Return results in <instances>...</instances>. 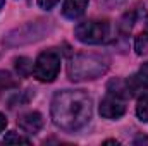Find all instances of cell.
I'll return each instance as SVG.
<instances>
[{
    "label": "cell",
    "instance_id": "cell-1",
    "mask_svg": "<svg viewBox=\"0 0 148 146\" xmlns=\"http://www.w3.org/2000/svg\"><path fill=\"white\" fill-rule=\"evenodd\" d=\"M50 113L53 124L59 129L66 132H76L91 120L93 113L91 98L83 89L59 91L53 95Z\"/></svg>",
    "mask_w": 148,
    "mask_h": 146
},
{
    "label": "cell",
    "instance_id": "cell-2",
    "mask_svg": "<svg viewBox=\"0 0 148 146\" xmlns=\"http://www.w3.org/2000/svg\"><path fill=\"white\" fill-rule=\"evenodd\" d=\"M110 60L102 53H77L67 64V76L71 81L97 79L109 71Z\"/></svg>",
    "mask_w": 148,
    "mask_h": 146
},
{
    "label": "cell",
    "instance_id": "cell-3",
    "mask_svg": "<svg viewBox=\"0 0 148 146\" xmlns=\"http://www.w3.org/2000/svg\"><path fill=\"white\" fill-rule=\"evenodd\" d=\"M76 38L86 45H100L105 43L110 36V24L107 21H84L79 23L74 29Z\"/></svg>",
    "mask_w": 148,
    "mask_h": 146
},
{
    "label": "cell",
    "instance_id": "cell-4",
    "mask_svg": "<svg viewBox=\"0 0 148 146\" xmlns=\"http://www.w3.org/2000/svg\"><path fill=\"white\" fill-rule=\"evenodd\" d=\"M60 72V53L55 48L45 50L38 55L33 65V74L41 83H52Z\"/></svg>",
    "mask_w": 148,
    "mask_h": 146
},
{
    "label": "cell",
    "instance_id": "cell-5",
    "mask_svg": "<svg viewBox=\"0 0 148 146\" xmlns=\"http://www.w3.org/2000/svg\"><path fill=\"white\" fill-rule=\"evenodd\" d=\"M47 33H48V24L45 21L28 23V24L10 31L7 36L3 38V45L17 46V45H24V43H33V41L41 40Z\"/></svg>",
    "mask_w": 148,
    "mask_h": 146
},
{
    "label": "cell",
    "instance_id": "cell-6",
    "mask_svg": "<svg viewBox=\"0 0 148 146\" xmlns=\"http://www.w3.org/2000/svg\"><path fill=\"white\" fill-rule=\"evenodd\" d=\"M126 98L127 96H124L121 93L107 89V95L100 102V115L105 119H110V120L121 119L126 113Z\"/></svg>",
    "mask_w": 148,
    "mask_h": 146
},
{
    "label": "cell",
    "instance_id": "cell-7",
    "mask_svg": "<svg viewBox=\"0 0 148 146\" xmlns=\"http://www.w3.org/2000/svg\"><path fill=\"white\" fill-rule=\"evenodd\" d=\"M126 86L129 95H143L148 93V62L141 64V67L126 79Z\"/></svg>",
    "mask_w": 148,
    "mask_h": 146
},
{
    "label": "cell",
    "instance_id": "cell-8",
    "mask_svg": "<svg viewBox=\"0 0 148 146\" xmlns=\"http://www.w3.org/2000/svg\"><path fill=\"white\" fill-rule=\"evenodd\" d=\"M17 124L26 134H36L43 127V117H41L40 112H28V113L19 117Z\"/></svg>",
    "mask_w": 148,
    "mask_h": 146
},
{
    "label": "cell",
    "instance_id": "cell-9",
    "mask_svg": "<svg viewBox=\"0 0 148 146\" xmlns=\"http://www.w3.org/2000/svg\"><path fill=\"white\" fill-rule=\"evenodd\" d=\"M86 7H88V0H64L62 14L67 19H77L84 14Z\"/></svg>",
    "mask_w": 148,
    "mask_h": 146
},
{
    "label": "cell",
    "instance_id": "cell-10",
    "mask_svg": "<svg viewBox=\"0 0 148 146\" xmlns=\"http://www.w3.org/2000/svg\"><path fill=\"white\" fill-rule=\"evenodd\" d=\"M16 71L21 77H28L29 74L33 72V62L26 57H19L16 59Z\"/></svg>",
    "mask_w": 148,
    "mask_h": 146
},
{
    "label": "cell",
    "instance_id": "cell-11",
    "mask_svg": "<svg viewBox=\"0 0 148 146\" xmlns=\"http://www.w3.org/2000/svg\"><path fill=\"white\" fill-rule=\"evenodd\" d=\"M136 115L141 122H148V93H143L136 103Z\"/></svg>",
    "mask_w": 148,
    "mask_h": 146
},
{
    "label": "cell",
    "instance_id": "cell-12",
    "mask_svg": "<svg viewBox=\"0 0 148 146\" xmlns=\"http://www.w3.org/2000/svg\"><path fill=\"white\" fill-rule=\"evenodd\" d=\"M134 50H136L138 55L148 53V29L141 31L138 36L134 38Z\"/></svg>",
    "mask_w": 148,
    "mask_h": 146
},
{
    "label": "cell",
    "instance_id": "cell-13",
    "mask_svg": "<svg viewBox=\"0 0 148 146\" xmlns=\"http://www.w3.org/2000/svg\"><path fill=\"white\" fill-rule=\"evenodd\" d=\"M16 86H17V83L14 81V77L10 74L7 71H0V95L3 91H7L9 88H16Z\"/></svg>",
    "mask_w": 148,
    "mask_h": 146
},
{
    "label": "cell",
    "instance_id": "cell-14",
    "mask_svg": "<svg viewBox=\"0 0 148 146\" xmlns=\"http://www.w3.org/2000/svg\"><path fill=\"white\" fill-rule=\"evenodd\" d=\"M3 143H24V145H28L29 139L24 138V136H17L16 132H9V134H5V138H3Z\"/></svg>",
    "mask_w": 148,
    "mask_h": 146
},
{
    "label": "cell",
    "instance_id": "cell-15",
    "mask_svg": "<svg viewBox=\"0 0 148 146\" xmlns=\"http://www.w3.org/2000/svg\"><path fill=\"white\" fill-rule=\"evenodd\" d=\"M57 2H59V0H38V5H40V9H43V10H50V9H53V7L57 5Z\"/></svg>",
    "mask_w": 148,
    "mask_h": 146
},
{
    "label": "cell",
    "instance_id": "cell-16",
    "mask_svg": "<svg viewBox=\"0 0 148 146\" xmlns=\"http://www.w3.org/2000/svg\"><path fill=\"white\" fill-rule=\"evenodd\" d=\"M5 126H7V119H5V115H3V113H0V132L5 129Z\"/></svg>",
    "mask_w": 148,
    "mask_h": 146
},
{
    "label": "cell",
    "instance_id": "cell-17",
    "mask_svg": "<svg viewBox=\"0 0 148 146\" xmlns=\"http://www.w3.org/2000/svg\"><path fill=\"white\" fill-rule=\"evenodd\" d=\"M105 145H119V143L114 141V139H109V141H105Z\"/></svg>",
    "mask_w": 148,
    "mask_h": 146
},
{
    "label": "cell",
    "instance_id": "cell-18",
    "mask_svg": "<svg viewBox=\"0 0 148 146\" xmlns=\"http://www.w3.org/2000/svg\"><path fill=\"white\" fill-rule=\"evenodd\" d=\"M3 3H5V0H0V10H2V7H3Z\"/></svg>",
    "mask_w": 148,
    "mask_h": 146
}]
</instances>
